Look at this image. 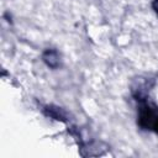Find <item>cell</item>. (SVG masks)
<instances>
[{
  "label": "cell",
  "instance_id": "6da1fadb",
  "mask_svg": "<svg viewBox=\"0 0 158 158\" xmlns=\"http://www.w3.org/2000/svg\"><path fill=\"white\" fill-rule=\"evenodd\" d=\"M138 125L144 130H151L158 133V106L144 102L139 106Z\"/></svg>",
  "mask_w": 158,
  "mask_h": 158
},
{
  "label": "cell",
  "instance_id": "7a4b0ae2",
  "mask_svg": "<svg viewBox=\"0 0 158 158\" xmlns=\"http://www.w3.org/2000/svg\"><path fill=\"white\" fill-rule=\"evenodd\" d=\"M44 63L51 68H57L59 64V56L56 49H46L42 56Z\"/></svg>",
  "mask_w": 158,
  "mask_h": 158
},
{
  "label": "cell",
  "instance_id": "3957f363",
  "mask_svg": "<svg viewBox=\"0 0 158 158\" xmlns=\"http://www.w3.org/2000/svg\"><path fill=\"white\" fill-rule=\"evenodd\" d=\"M46 111H47V115L48 116H51V117H53L56 120H60L62 121V120L65 118V112L62 109H59V107L48 106V107H46Z\"/></svg>",
  "mask_w": 158,
  "mask_h": 158
},
{
  "label": "cell",
  "instance_id": "277c9868",
  "mask_svg": "<svg viewBox=\"0 0 158 158\" xmlns=\"http://www.w3.org/2000/svg\"><path fill=\"white\" fill-rule=\"evenodd\" d=\"M153 9L158 15V0H153Z\"/></svg>",
  "mask_w": 158,
  "mask_h": 158
}]
</instances>
